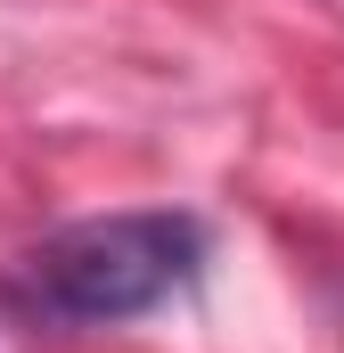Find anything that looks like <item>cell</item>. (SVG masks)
<instances>
[{"instance_id":"1","label":"cell","mask_w":344,"mask_h":353,"mask_svg":"<svg viewBox=\"0 0 344 353\" xmlns=\"http://www.w3.org/2000/svg\"><path fill=\"white\" fill-rule=\"evenodd\" d=\"M205 255H213V230L180 205L83 214V222L33 239L8 263L0 296L33 321H58V329H123L172 296H189L205 279Z\"/></svg>"}]
</instances>
